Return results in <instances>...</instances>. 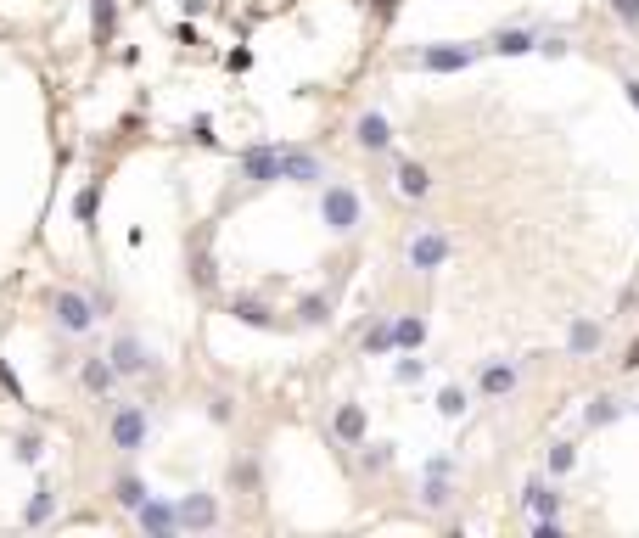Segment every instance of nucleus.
<instances>
[{"mask_svg": "<svg viewBox=\"0 0 639 538\" xmlns=\"http://www.w3.org/2000/svg\"><path fill=\"white\" fill-rule=\"evenodd\" d=\"M51 314H57V326L68 331V337H85V331L96 326L90 292H73V286H57V292H51Z\"/></svg>", "mask_w": 639, "mask_h": 538, "instance_id": "1", "label": "nucleus"}, {"mask_svg": "<svg viewBox=\"0 0 639 538\" xmlns=\"http://www.w3.org/2000/svg\"><path fill=\"white\" fill-rule=\"evenodd\" d=\"M146 404H118L113 421H107V432H113V449L118 454H141L146 449Z\"/></svg>", "mask_w": 639, "mask_h": 538, "instance_id": "2", "label": "nucleus"}, {"mask_svg": "<svg viewBox=\"0 0 639 538\" xmlns=\"http://www.w3.org/2000/svg\"><path fill=\"white\" fill-rule=\"evenodd\" d=\"M359 197L354 191H348V185H326V197H320V219H326L331 230H337V236H348V230L359 225Z\"/></svg>", "mask_w": 639, "mask_h": 538, "instance_id": "3", "label": "nucleus"}, {"mask_svg": "<svg viewBox=\"0 0 639 538\" xmlns=\"http://www.w3.org/2000/svg\"><path fill=\"white\" fill-rule=\"evenodd\" d=\"M236 174H242L247 185H270V180H281V146H247V152L236 157Z\"/></svg>", "mask_w": 639, "mask_h": 538, "instance_id": "4", "label": "nucleus"}, {"mask_svg": "<svg viewBox=\"0 0 639 538\" xmlns=\"http://www.w3.org/2000/svg\"><path fill=\"white\" fill-rule=\"evenodd\" d=\"M455 460L449 454H438V460H426V482H421V505L426 510H443L449 499H455Z\"/></svg>", "mask_w": 639, "mask_h": 538, "instance_id": "5", "label": "nucleus"}, {"mask_svg": "<svg viewBox=\"0 0 639 538\" xmlns=\"http://www.w3.org/2000/svg\"><path fill=\"white\" fill-rule=\"evenodd\" d=\"M471 45H426V51H415V68H426V73H460V68H471Z\"/></svg>", "mask_w": 639, "mask_h": 538, "instance_id": "6", "label": "nucleus"}, {"mask_svg": "<svg viewBox=\"0 0 639 538\" xmlns=\"http://www.w3.org/2000/svg\"><path fill=\"white\" fill-rule=\"evenodd\" d=\"M449 253H455V247H449L443 230H421V236L410 241V264L415 269H443V264H449Z\"/></svg>", "mask_w": 639, "mask_h": 538, "instance_id": "7", "label": "nucleus"}, {"mask_svg": "<svg viewBox=\"0 0 639 538\" xmlns=\"http://www.w3.org/2000/svg\"><path fill=\"white\" fill-rule=\"evenodd\" d=\"M219 522V505H213V494H191L174 505V527H191V533H208V527Z\"/></svg>", "mask_w": 639, "mask_h": 538, "instance_id": "8", "label": "nucleus"}, {"mask_svg": "<svg viewBox=\"0 0 639 538\" xmlns=\"http://www.w3.org/2000/svg\"><path fill=\"white\" fill-rule=\"evenodd\" d=\"M281 180H298V185H320L326 169L314 152H298V146H281Z\"/></svg>", "mask_w": 639, "mask_h": 538, "instance_id": "9", "label": "nucleus"}, {"mask_svg": "<svg viewBox=\"0 0 639 538\" xmlns=\"http://www.w3.org/2000/svg\"><path fill=\"white\" fill-rule=\"evenodd\" d=\"M107 359H113V370H118V376H141V370L152 365L135 331H124V337H113V354H107Z\"/></svg>", "mask_w": 639, "mask_h": 538, "instance_id": "10", "label": "nucleus"}, {"mask_svg": "<svg viewBox=\"0 0 639 538\" xmlns=\"http://www.w3.org/2000/svg\"><path fill=\"white\" fill-rule=\"evenodd\" d=\"M79 382H85V393H90V398H107L118 382H124V376L113 370V359H101V354H96V359H85V370H79Z\"/></svg>", "mask_w": 639, "mask_h": 538, "instance_id": "11", "label": "nucleus"}, {"mask_svg": "<svg viewBox=\"0 0 639 538\" xmlns=\"http://www.w3.org/2000/svg\"><path fill=\"white\" fill-rule=\"evenodd\" d=\"M600 342H606V331H600V320H589V314H578V320H572V331H567V348H572V359H589V354H600Z\"/></svg>", "mask_w": 639, "mask_h": 538, "instance_id": "12", "label": "nucleus"}, {"mask_svg": "<svg viewBox=\"0 0 639 538\" xmlns=\"http://www.w3.org/2000/svg\"><path fill=\"white\" fill-rule=\"evenodd\" d=\"M354 141L365 146V152H387V146H393V124H387L382 113H359V124H354Z\"/></svg>", "mask_w": 639, "mask_h": 538, "instance_id": "13", "label": "nucleus"}, {"mask_svg": "<svg viewBox=\"0 0 639 538\" xmlns=\"http://www.w3.org/2000/svg\"><path fill=\"white\" fill-rule=\"evenodd\" d=\"M135 516H141V527H146V533H157V538L180 533V527H174V505H163V499H152V494L135 505Z\"/></svg>", "mask_w": 639, "mask_h": 538, "instance_id": "14", "label": "nucleus"}, {"mask_svg": "<svg viewBox=\"0 0 639 538\" xmlns=\"http://www.w3.org/2000/svg\"><path fill=\"white\" fill-rule=\"evenodd\" d=\"M477 387H483L488 398H505V393H516V365H505V359H488V365H483V376H477Z\"/></svg>", "mask_w": 639, "mask_h": 538, "instance_id": "15", "label": "nucleus"}, {"mask_svg": "<svg viewBox=\"0 0 639 538\" xmlns=\"http://www.w3.org/2000/svg\"><path fill=\"white\" fill-rule=\"evenodd\" d=\"M527 510H533V522H544V516H555V510H561V494H555L544 477H533V482H527Z\"/></svg>", "mask_w": 639, "mask_h": 538, "instance_id": "16", "label": "nucleus"}, {"mask_svg": "<svg viewBox=\"0 0 639 538\" xmlns=\"http://www.w3.org/2000/svg\"><path fill=\"white\" fill-rule=\"evenodd\" d=\"M331 432H337L342 443H365V410H359V404H342L337 421H331Z\"/></svg>", "mask_w": 639, "mask_h": 538, "instance_id": "17", "label": "nucleus"}, {"mask_svg": "<svg viewBox=\"0 0 639 538\" xmlns=\"http://www.w3.org/2000/svg\"><path fill=\"white\" fill-rule=\"evenodd\" d=\"M426 342V320L421 314H398L393 320V348H421Z\"/></svg>", "mask_w": 639, "mask_h": 538, "instance_id": "18", "label": "nucleus"}, {"mask_svg": "<svg viewBox=\"0 0 639 538\" xmlns=\"http://www.w3.org/2000/svg\"><path fill=\"white\" fill-rule=\"evenodd\" d=\"M398 191H404V197H415V202H421L426 191H432V174H426L421 163H398Z\"/></svg>", "mask_w": 639, "mask_h": 538, "instance_id": "19", "label": "nucleus"}, {"mask_svg": "<svg viewBox=\"0 0 639 538\" xmlns=\"http://www.w3.org/2000/svg\"><path fill=\"white\" fill-rule=\"evenodd\" d=\"M51 510H57V488H51V482H40V488H34V499H29V510H23V522L40 527V522H51Z\"/></svg>", "mask_w": 639, "mask_h": 538, "instance_id": "20", "label": "nucleus"}, {"mask_svg": "<svg viewBox=\"0 0 639 538\" xmlns=\"http://www.w3.org/2000/svg\"><path fill=\"white\" fill-rule=\"evenodd\" d=\"M494 51H505V57H522V51H533V34H527V29H499V34H494Z\"/></svg>", "mask_w": 639, "mask_h": 538, "instance_id": "21", "label": "nucleus"}, {"mask_svg": "<svg viewBox=\"0 0 639 538\" xmlns=\"http://www.w3.org/2000/svg\"><path fill=\"white\" fill-rule=\"evenodd\" d=\"M617 415H623V404H617V398H595V404H589V410H583V421H589V426H611V421H617Z\"/></svg>", "mask_w": 639, "mask_h": 538, "instance_id": "22", "label": "nucleus"}, {"mask_svg": "<svg viewBox=\"0 0 639 538\" xmlns=\"http://www.w3.org/2000/svg\"><path fill=\"white\" fill-rule=\"evenodd\" d=\"M365 354H393V320H376L365 331Z\"/></svg>", "mask_w": 639, "mask_h": 538, "instance_id": "23", "label": "nucleus"}, {"mask_svg": "<svg viewBox=\"0 0 639 538\" xmlns=\"http://www.w3.org/2000/svg\"><path fill=\"white\" fill-rule=\"evenodd\" d=\"M113 29H118V6H113V0H96V40L107 45V40H113Z\"/></svg>", "mask_w": 639, "mask_h": 538, "instance_id": "24", "label": "nucleus"}, {"mask_svg": "<svg viewBox=\"0 0 639 538\" xmlns=\"http://www.w3.org/2000/svg\"><path fill=\"white\" fill-rule=\"evenodd\" d=\"M96 197H101V191H96V185H85V191H79V202H73V213H79V225H96Z\"/></svg>", "mask_w": 639, "mask_h": 538, "instance_id": "25", "label": "nucleus"}, {"mask_svg": "<svg viewBox=\"0 0 639 538\" xmlns=\"http://www.w3.org/2000/svg\"><path fill=\"white\" fill-rule=\"evenodd\" d=\"M141 499H146V482H141V477H118V505L135 510Z\"/></svg>", "mask_w": 639, "mask_h": 538, "instance_id": "26", "label": "nucleus"}, {"mask_svg": "<svg viewBox=\"0 0 639 538\" xmlns=\"http://www.w3.org/2000/svg\"><path fill=\"white\" fill-rule=\"evenodd\" d=\"M236 314H242L247 326H270V309H264V303H253V298H236Z\"/></svg>", "mask_w": 639, "mask_h": 538, "instance_id": "27", "label": "nucleus"}, {"mask_svg": "<svg viewBox=\"0 0 639 538\" xmlns=\"http://www.w3.org/2000/svg\"><path fill=\"white\" fill-rule=\"evenodd\" d=\"M438 410L449 415V421H455V415H466V393H460V387H443V393H438Z\"/></svg>", "mask_w": 639, "mask_h": 538, "instance_id": "28", "label": "nucleus"}, {"mask_svg": "<svg viewBox=\"0 0 639 538\" xmlns=\"http://www.w3.org/2000/svg\"><path fill=\"white\" fill-rule=\"evenodd\" d=\"M572 460H578V454H572V443H555V449H550V471H555V477H567Z\"/></svg>", "mask_w": 639, "mask_h": 538, "instance_id": "29", "label": "nucleus"}, {"mask_svg": "<svg viewBox=\"0 0 639 538\" xmlns=\"http://www.w3.org/2000/svg\"><path fill=\"white\" fill-rule=\"evenodd\" d=\"M611 12H617V23L639 29V0H611Z\"/></svg>", "mask_w": 639, "mask_h": 538, "instance_id": "30", "label": "nucleus"}, {"mask_svg": "<svg viewBox=\"0 0 639 538\" xmlns=\"http://www.w3.org/2000/svg\"><path fill=\"white\" fill-rule=\"evenodd\" d=\"M421 359H398V382H421Z\"/></svg>", "mask_w": 639, "mask_h": 538, "instance_id": "31", "label": "nucleus"}, {"mask_svg": "<svg viewBox=\"0 0 639 538\" xmlns=\"http://www.w3.org/2000/svg\"><path fill=\"white\" fill-rule=\"evenodd\" d=\"M387 466H393V454H387V449H376V454H365V471H387Z\"/></svg>", "mask_w": 639, "mask_h": 538, "instance_id": "32", "label": "nucleus"}, {"mask_svg": "<svg viewBox=\"0 0 639 538\" xmlns=\"http://www.w3.org/2000/svg\"><path fill=\"white\" fill-rule=\"evenodd\" d=\"M623 90H628V101L639 107V79H623Z\"/></svg>", "mask_w": 639, "mask_h": 538, "instance_id": "33", "label": "nucleus"}]
</instances>
